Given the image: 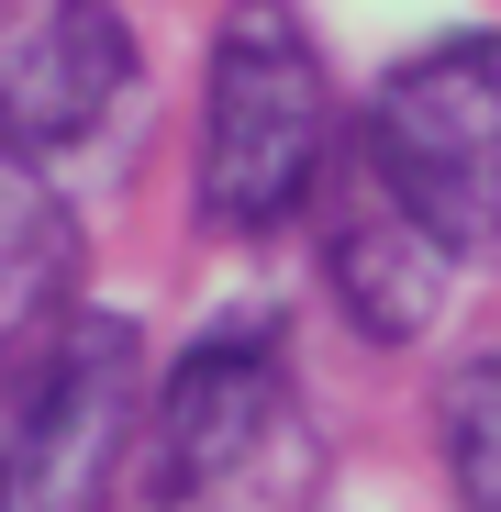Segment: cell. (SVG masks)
<instances>
[{"label": "cell", "instance_id": "8992f818", "mask_svg": "<svg viewBox=\"0 0 501 512\" xmlns=\"http://www.w3.org/2000/svg\"><path fill=\"white\" fill-rule=\"evenodd\" d=\"M323 256H334V301H346L357 334H379V346H412V334L446 312V279L468 268L435 223H412V212L368 179V156H357V201H346V223H334Z\"/></svg>", "mask_w": 501, "mask_h": 512}, {"label": "cell", "instance_id": "5b68a950", "mask_svg": "<svg viewBox=\"0 0 501 512\" xmlns=\"http://www.w3.org/2000/svg\"><path fill=\"white\" fill-rule=\"evenodd\" d=\"M134 90V34L112 0H0V156H78Z\"/></svg>", "mask_w": 501, "mask_h": 512}, {"label": "cell", "instance_id": "6da1fadb", "mask_svg": "<svg viewBox=\"0 0 501 512\" xmlns=\"http://www.w3.org/2000/svg\"><path fill=\"white\" fill-rule=\"evenodd\" d=\"M334 167V78L290 0H234L201 78V212L223 234H279Z\"/></svg>", "mask_w": 501, "mask_h": 512}, {"label": "cell", "instance_id": "3957f363", "mask_svg": "<svg viewBox=\"0 0 501 512\" xmlns=\"http://www.w3.org/2000/svg\"><path fill=\"white\" fill-rule=\"evenodd\" d=\"M301 468H312V435H301L279 334L212 323L156 390L145 501H279V490H301Z\"/></svg>", "mask_w": 501, "mask_h": 512}, {"label": "cell", "instance_id": "52a82bcc", "mask_svg": "<svg viewBox=\"0 0 501 512\" xmlns=\"http://www.w3.org/2000/svg\"><path fill=\"white\" fill-rule=\"evenodd\" d=\"M446 479H457V501H479V512H501V357H479L468 379H446Z\"/></svg>", "mask_w": 501, "mask_h": 512}, {"label": "cell", "instance_id": "7a4b0ae2", "mask_svg": "<svg viewBox=\"0 0 501 512\" xmlns=\"http://www.w3.org/2000/svg\"><path fill=\"white\" fill-rule=\"evenodd\" d=\"M368 179L457 256H501V34H435L368 101Z\"/></svg>", "mask_w": 501, "mask_h": 512}, {"label": "cell", "instance_id": "277c9868", "mask_svg": "<svg viewBox=\"0 0 501 512\" xmlns=\"http://www.w3.org/2000/svg\"><path fill=\"white\" fill-rule=\"evenodd\" d=\"M134 323L112 312H67V334L12 379V435H0V501L12 512H67V501H101V479L134 446Z\"/></svg>", "mask_w": 501, "mask_h": 512}]
</instances>
